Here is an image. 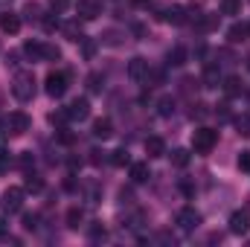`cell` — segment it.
<instances>
[{
    "instance_id": "d4e9b609",
    "label": "cell",
    "mask_w": 250,
    "mask_h": 247,
    "mask_svg": "<svg viewBox=\"0 0 250 247\" xmlns=\"http://www.w3.org/2000/svg\"><path fill=\"white\" fill-rule=\"evenodd\" d=\"M87 90H90V93H99V90H102V76H99V73H90V76H87Z\"/></svg>"
},
{
    "instance_id": "7c38bea8",
    "label": "cell",
    "mask_w": 250,
    "mask_h": 247,
    "mask_svg": "<svg viewBox=\"0 0 250 247\" xmlns=\"http://www.w3.org/2000/svg\"><path fill=\"white\" fill-rule=\"evenodd\" d=\"M128 76H131L134 82L148 79V62H146V59H131V64H128Z\"/></svg>"
},
{
    "instance_id": "9a60e30c",
    "label": "cell",
    "mask_w": 250,
    "mask_h": 247,
    "mask_svg": "<svg viewBox=\"0 0 250 247\" xmlns=\"http://www.w3.org/2000/svg\"><path fill=\"white\" fill-rule=\"evenodd\" d=\"M227 38H230V44H242V41H248L250 38L248 23H233V26L227 29Z\"/></svg>"
},
{
    "instance_id": "cb8c5ba5",
    "label": "cell",
    "mask_w": 250,
    "mask_h": 247,
    "mask_svg": "<svg viewBox=\"0 0 250 247\" xmlns=\"http://www.w3.org/2000/svg\"><path fill=\"white\" fill-rule=\"evenodd\" d=\"M204 79H207V87H218V70H215L212 64H207V73H204Z\"/></svg>"
},
{
    "instance_id": "484cf974",
    "label": "cell",
    "mask_w": 250,
    "mask_h": 247,
    "mask_svg": "<svg viewBox=\"0 0 250 247\" xmlns=\"http://www.w3.org/2000/svg\"><path fill=\"white\" fill-rule=\"evenodd\" d=\"M239 9H242V0H224L221 3V12L224 15H239Z\"/></svg>"
},
{
    "instance_id": "f1b7e54d",
    "label": "cell",
    "mask_w": 250,
    "mask_h": 247,
    "mask_svg": "<svg viewBox=\"0 0 250 247\" xmlns=\"http://www.w3.org/2000/svg\"><path fill=\"white\" fill-rule=\"evenodd\" d=\"M26 189H29V192H41V189H44V181H41L38 175H29V178H26Z\"/></svg>"
},
{
    "instance_id": "ba28073f",
    "label": "cell",
    "mask_w": 250,
    "mask_h": 247,
    "mask_svg": "<svg viewBox=\"0 0 250 247\" xmlns=\"http://www.w3.org/2000/svg\"><path fill=\"white\" fill-rule=\"evenodd\" d=\"M79 18H84V21H93V18H99L102 15V0H79Z\"/></svg>"
},
{
    "instance_id": "8fae6325",
    "label": "cell",
    "mask_w": 250,
    "mask_h": 247,
    "mask_svg": "<svg viewBox=\"0 0 250 247\" xmlns=\"http://www.w3.org/2000/svg\"><path fill=\"white\" fill-rule=\"evenodd\" d=\"M0 29H3L6 35L21 32V18H18V15H12V12H3V15H0Z\"/></svg>"
},
{
    "instance_id": "e0dca14e",
    "label": "cell",
    "mask_w": 250,
    "mask_h": 247,
    "mask_svg": "<svg viewBox=\"0 0 250 247\" xmlns=\"http://www.w3.org/2000/svg\"><path fill=\"white\" fill-rule=\"evenodd\" d=\"M23 53L29 62H44V44L41 41H26L23 44Z\"/></svg>"
},
{
    "instance_id": "ab89813d",
    "label": "cell",
    "mask_w": 250,
    "mask_h": 247,
    "mask_svg": "<svg viewBox=\"0 0 250 247\" xmlns=\"http://www.w3.org/2000/svg\"><path fill=\"white\" fill-rule=\"evenodd\" d=\"M90 236H93V239H105V227H93Z\"/></svg>"
},
{
    "instance_id": "4fadbf2b",
    "label": "cell",
    "mask_w": 250,
    "mask_h": 247,
    "mask_svg": "<svg viewBox=\"0 0 250 247\" xmlns=\"http://www.w3.org/2000/svg\"><path fill=\"white\" fill-rule=\"evenodd\" d=\"M111 134H114V123H111L108 117H99V120L93 123V137H96V140H108Z\"/></svg>"
},
{
    "instance_id": "f546056e",
    "label": "cell",
    "mask_w": 250,
    "mask_h": 247,
    "mask_svg": "<svg viewBox=\"0 0 250 247\" xmlns=\"http://www.w3.org/2000/svg\"><path fill=\"white\" fill-rule=\"evenodd\" d=\"M50 9H53L56 15H62V12L70 9V0H50Z\"/></svg>"
},
{
    "instance_id": "b9f144b4",
    "label": "cell",
    "mask_w": 250,
    "mask_h": 247,
    "mask_svg": "<svg viewBox=\"0 0 250 247\" xmlns=\"http://www.w3.org/2000/svg\"><path fill=\"white\" fill-rule=\"evenodd\" d=\"M0 99H3V96H0Z\"/></svg>"
},
{
    "instance_id": "52a82bcc",
    "label": "cell",
    "mask_w": 250,
    "mask_h": 247,
    "mask_svg": "<svg viewBox=\"0 0 250 247\" xmlns=\"http://www.w3.org/2000/svg\"><path fill=\"white\" fill-rule=\"evenodd\" d=\"M67 117H70V120H79V123L87 120V117H90V102H87V99H73V102L67 105Z\"/></svg>"
},
{
    "instance_id": "5bb4252c",
    "label": "cell",
    "mask_w": 250,
    "mask_h": 247,
    "mask_svg": "<svg viewBox=\"0 0 250 247\" xmlns=\"http://www.w3.org/2000/svg\"><path fill=\"white\" fill-rule=\"evenodd\" d=\"M128 175H131V181H134V184H146V181L151 178V172H148V163H131Z\"/></svg>"
},
{
    "instance_id": "83f0119b",
    "label": "cell",
    "mask_w": 250,
    "mask_h": 247,
    "mask_svg": "<svg viewBox=\"0 0 250 247\" xmlns=\"http://www.w3.org/2000/svg\"><path fill=\"white\" fill-rule=\"evenodd\" d=\"M59 59H62V50H59V47L44 44V62H59Z\"/></svg>"
},
{
    "instance_id": "603a6c76",
    "label": "cell",
    "mask_w": 250,
    "mask_h": 247,
    "mask_svg": "<svg viewBox=\"0 0 250 247\" xmlns=\"http://www.w3.org/2000/svg\"><path fill=\"white\" fill-rule=\"evenodd\" d=\"M111 163L114 166H131V157L125 148H117V151H111Z\"/></svg>"
},
{
    "instance_id": "3957f363",
    "label": "cell",
    "mask_w": 250,
    "mask_h": 247,
    "mask_svg": "<svg viewBox=\"0 0 250 247\" xmlns=\"http://www.w3.org/2000/svg\"><path fill=\"white\" fill-rule=\"evenodd\" d=\"M0 206H3V212H21V206H23V189H18V186H9L3 195H0Z\"/></svg>"
},
{
    "instance_id": "836d02e7",
    "label": "cell",
    "mask_w": 250,
    "mask_h": 247,
    "mask_svg": "<svg viewBox=\"0 0 250 247\" xmlns=\"http://www.w3.org/2000/svg\"><path fill=\"white\" fill-rule=\"evenodd\" d=\"M239 134L250 137V117H242V120H239Z\"/></svg>"
},
{
    "instance_id": "ffe728a7",
    "label": "cell",
    "mask_w": 250,
    "mask_h": 247,
    "mask_svg": "<svg viewBox=\"0 0 250 247\" xmlns=\"http://www.w3.org/2000/svg\"><path fill=\"white\" fill-rule=\"evenodd\" d=\"M82 218H84V212H82L79 206H70V209H67V227H70V230H76V227L82 224Z\"/></svg>"
},
{
    "instance_id": "2e32d148",
    "label": "cell",
    "mask_w": 250,
    "mask_h": 247,
    "mask_svg": "<svg viewBox=\"0 0 250 247\" xmlns=\"http://www.w3.org/2000/svg\"><path fill=\"white\" fill-rule=\"evenodd\" d=\"M195 26H198L201 32H212V29H218V15H215V12H207V15H201V18L195 21Z\"/></svg>"
},
{
    "instance_id": "e575fe53",
    "label": "cell",
    "mask_w": 250,
    "mask_h": 247,
    "mask_svg": "<svg viewBox=\"0 0 250 247\" xmlns=\"http://www.w3.org/2000/svg\"><path fill=\"white\" fill-rule=\"evenodd\" d=\"M172 108H175V105H172V99H160V114H163V117H169V114H172Z\"/></svg>"
},
{
    "instance_id": "7a4b0ae2",
    "label": "cell",
    "mask_w": 250,
    "mask_h": 247,
    "mask_svg": "<svg viewBox=\"0 0 250 247\" xmlns=\"http://www.w3.org/2000/svg\"><path fill=\"white\" fill-rule=\"evenodd\" d=\"M215 143H218V131H212V128H198V131L192 134V148H195V154H209V151L215 148Z\"/></svg>"
},
{
    "instance_id": "d6986e66",
    "label": "cell",
    "mask_w": 250,
    "mask_h": 247,
    "mask_svg": "<svg viewBox=\"0 0 250 247\" xmlns=\"http://www.w3.org/2000/svg\"><path fill=\"white\" fill-rule=\"evenodd\" d=\"M224 93H227V96H239V93H242V79H236V76L224 79Z\"/></svg>"
},
{
    "instance_id": "4dcf8cb0",
    "label": "cell",
    "mask_w": 250,
    "mask_h": 247,
    "mask_svg": "<svg viewBox=\"0 0 250 247\" xmlns=\"http://www.w3.org/2000/svg\"><path fill=\"white\" fill-rule=\"evenodd\" d=\"M38 12H41L38 3H26V6H23V15H26V18H35V21H38V18H41Z\"/></svg>"
},
{
    "instance_id": "74e56055",
    "label": "cell",
    "mask_w": 250,
    "mask_h": 247,
    "mask_svg": "<svg viewBox=\"0 0 250 247\" xmlns=\"http://www.w3.org/2000/svg\"><path fill=\"white\" fill-rule=\"evenodd\" d=\"M59 140H62L64 145H70V143H73V134H70V131H64V128H62V131H59Z\"/></svg>"
},
{
    "instance_id": "60d3db41",
    "label": "cell",
    "mask_w": 250,
    "mask_h": 247,
    "mask_svg": "<svg viewBox=\"0 0 250 247\" xmlns=\"http://www.w3.org/2000/svg\"><path fill=\"white\" fill-rule=\"evenodd\" d=\"M248 32H250V23H248Z\"/></svg>"
},
{
    "instance_id": "1f68e13d",
    "label": "cell",
    "mask_w": 250,
    "mask_h": 247,
    "mask_svg": "<svg viewBox=\"0 0 250 247\" xmlns=\"http://www.w3.org/2000/svg\"><path fill=\"white\" fill-rule=\"evenodd\" d=\"M239 169L242 172H250V151H242L239 154Z\"/></svg>"
},
{
    "instance_id": "9c48e42d",
    "label": "cell",
    "mask_w": 250,
    "mask_h": 247,
    "mask_svg": "<svg viewBox=\"0 0 250 247\" xmlns=\"http://www.w3.org/2000/svg\"><path fill=\"white\" fill-rule=\"evenodd\" d=\"M248 230H250V215H248V212H242V209H239V212H233V215H230V233L245 236Z\"/></svg>"
},
{
    "instance_id": "8d00e7d4",
    "label": "cell",
    "mask_w": 250,
    "mask_h": 247,
    "mask_svg": "<svg viewBox=\"0 0 250 247\" xmlns=\"http://www.w3.org/2000/svg\"><path fill=\"white\" fill-rule=\"evenodd\" d=\"M102 160H105V151H99V148H96V151H90V163H93V166H99Z\"/></svg>"
},
{
    "instance_id": "4316f807",
    "label": "cell",
    "mask_w": 250,
    "mask_h": 247,
    "mask_svg": "<svg viewBox=\"0 0 250 247\" xmlns=\"http://www.w3.org/2000/svg\"><path fill=\"white\" fill-rule=\"evenodd\" d=\"M64 35L70 41H82V32H79V23H64Z\"/></svg>"
},
{
    "instance_id": "277c9868",
    "label": "cell",
    "mask_w": 250,
    "mask_h": 247,
    "mask_svg": "<svg viewBox=\"0 0 250 247\" xmlns=\"http://www.w3.org/2000/svg\"><path fill=\"white\" fill-rule=\"evenodd\" d=\"M175 221H178V227H181V230H195V227L201 224V212H198V209H192V206H184V209L178 212V218H175Z\"/></svg>"
},
{
    "instance_id": "30bf717a",
    "label": "cell",
    "mask_w": 250,
    "mask_h": 247,
    "mask_svg": "<svg viewBox=\"0 0 250 247\" xmlns=\"http://www.w3.org/2000/svg\"><path fill=\"white\" fill-rule=\"evenodd\" d=\"M166 23H175V26H181V23H187V9L184 6H169V9H163V15H160Z\"/></svg>"
},
{
    "instance_id": "8992f818",
    "label": "cell",
    "mask_w": 250,
    "mask_h": 247,
    "mask_svg": "<svg viewBox=\"0 0 250 247\" xmlns=\"http://www.w3.org/2000/svg\"><path fill=\"white\" fill-rule=\"evenodd\" d=\"M6 125H9V131H12V134H26L32 123H29V117H26L23 111H12V114H9V120H6Z\"/></svg>"
},
{
    "instance_id": "44dd1931",
    "label": "cell",
    "mask_w": 250,
    "mask_h": 247,
    "mask_svg": "<svg viewBox=\"0 0 250 247\" xmlns=\"http://www.w3.org/2000/svg\"><path fill=\"white\" fill-rule=\"evenodd\" d=\"M169 64H175V67L187 64V50H184V47H172V50H169Z\"/></svg>"
},
{
    "instance_id": "d6a6232c",
    "label": "cell",
    "mask_w": 250,
    "mask_h": 247,
    "mask_svg": "<svg viewBox=\"0 0 250 247\" xmlns=\"http://www.w3.org/2000/svg\"><path fill=\"white\" fill-rule=\"evenodd\" d=\"M67 120H70V117H67V111H59V114H50V123H53V125H64Z\"/></svg>"
},
{
    "instance_id": "ac0fdd59",
    "label": "cell",
    "mask_w": 250,
    "mask_h": 247,
    "mask_svg": "<svg viewBox=\"0 0 250 247\" xmlns=\"http://www.w3.org/2000/svg\"><path fill=\"white\" fill-rule=\"evenodd\" d=\"M146 154H148V157H163V154H166V143H163L160 137H148V140H146Z\"/></svg>"
},
{
    "instance_id": "7402d4cb",
    "label": "cell",
    "mask_w": 250,
    "mask_h": 247,
    "mask_svg": "<svg viewBox=\"0 0 250 247\" xmlns=\"http://www.w3.org/2000/svg\"><path fill=\"white\" fill-rule=\"evenodd\" d=\"M187 163H189V151H187V148H175V151H172V166L184 169Z\"/></svg>"
},
{
    "instance_id": "d590c367",
    "label": "cell",
    "mask_w": 250,
    "mask_h": 247,
    "mask_svg": "<svg viewBox=\"0 0 250 247\" xmlns=\"http://www.w3.org/2000/svg\"><path fill=\"white\" fill-rule=\"evenodd\" d=\"M23 227L26 230H35L38 227V215H23Z\"/></svg>"
},
{
    "instance_id": "5b68a950",
    "label": "cell",
    "mask_w": 250,
    "mask_h": 247,
    "mask_svg": "<svg viewBox=\"0 0 250 247\" xmlns=\"http://www.w3.org/2000/svg\"><path fill=\"white\" fill-rule=\"evenodd\" d=\"M64 90H67V73H50L47 76V93L50 96H64Z\"/></svg>"
},
{
    "instance_id": "f35d334b",
    "label": "cell",
    "mask_w": 250,
    "mask_h": 247,
    "mask_svg": "<svg viewBox=\"0 0 250 247\" xmlns=\"http://www.w3.org/2000/svg\"><path fill=\"white\" fill-rule=\"evenodd\" d=\"M56 26H59V21H53V18H47V21H44V29H47V32H53Z\"/></svg>"
},
{
    "instance_id": "6da1fadb",
    "label": "cell",
    "mask_w": 250,
    "mask_h": 247,
    "mask_svg": "<svg viewBox=\"0 0 250 247\" xmlns=\"http://www.w3.org/2000/svg\"><path fill=\"white\" fill-rule=\"evenodd\" d=\"M12 96L18 102H29L35 96V76L32 73H18L12 82Z\"/></svg>"
}]
</instances>
